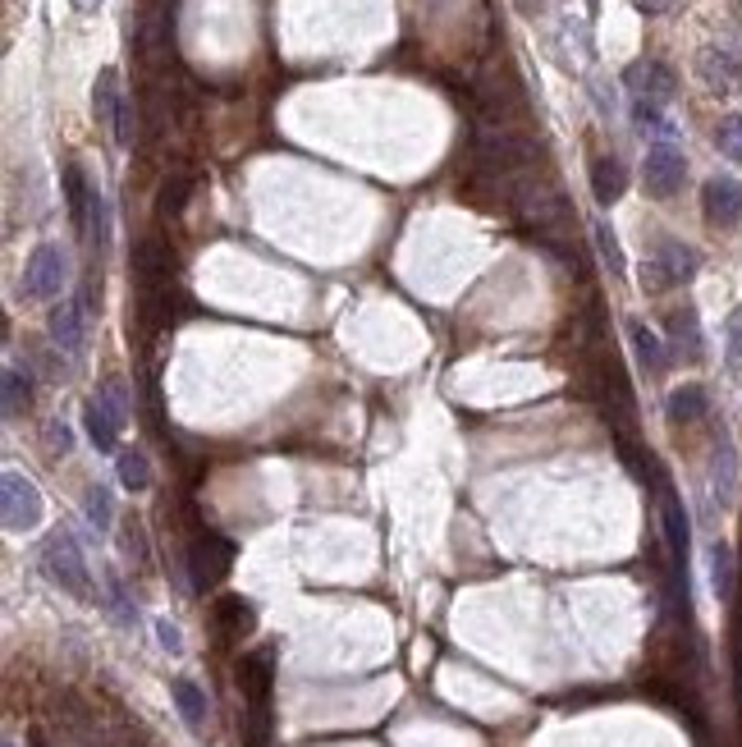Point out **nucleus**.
<instances>
[{"label":"nucleus","instance_id":"1","mask_svg":"<svg viewBox=\"0 0 742 747\" xmlns=\"http://www.w3.org/2000/svg\"><path fill=\"white\" fill-rule=\"evenodd\" d=\"M472 161L486 174L509 179V174H518L536 161V143L527 134H514V128H481L477 143H472Z\"/></svg>","mask_w":742,"mask_h":747},{"label":"nucleus","instance_id":"2","mask_svg":"<svg viewBox=\"0 0 742 747\" xmlns=\"http://www.w3.org/2000/svg\"><path fill=\"white\" fill-rule=\"evenodd\" d=\"M42 574L56 587H65L69 597H88V564H83L79 541H73L69 532H56L42 546Z\"/></svg>","mask_w":742,"mask_h":747},{"label":"nucleus","instance_id":"3","mask_svg":"<svg viewBox=\"0 0 742 747\" xmlns=\"http://www.w3.org/2000/svg\"><path fill=\"white\" fill-rule=\"evenodd\" d=\"M697 267H701V257L687 248V244H678V239H660L655 252H651V262H647V271H642V285H647V290L687 285V280L697 275Z\"/></svg>","mask_w":742,"mask_h":747},{"label":"nucleus","instance_id":"4","mask_svg":"<svg viewBox=\"0 0 742 747\" xmlns=\"http://www.w3.org/2000/svg\"><path fill=\"white\" fill-rule=\"evenodd\" d=\"M60 285H65V252L56 244H37L33 257H28V267H23L19 294L28 303H46V298L60 294Z\"/></svg>","mask_w":742,"mask_h":747},{"label":"nucleus","instance_id":"5","mask_svg":"<svg viewBox=\"0 0 742 747\" xmlns=\"http://www.w3.org/2000/svg\"><path fill=\"white\" fill-rule=\"evenodd\" d=\"M229 559H235V546L220 536V532H197L193 546H189V574H193V587H212L225 578Z\"/></svg>","mask_w":742,"mask_h":747},{"label":"nucleus","instance_id":"6","mask_svg":"<svg viewBox=\"0 0 742 747\" xmlns=\"http://www.w3.org/2000/svg\"><path fill=\"white\" fill-rule=\"evenodd\" d=\"M0 491H5V528L10 532H33L42 523V491L23 473H5Z\"/></svg>","mask_w":742,"mask_h":747},{"label":"nucleus","instance_id":"7","mask_svg":"<svg viewBox=\"0 0 742 747\" xmlns=\"http://www.w3.org/2000/svg\"><path fill=\"white\" fill-rule=\"evenodd\" d=\"M683 179H687V161H683V151H678V147L660 143V147H651V151H647L642 184H647V193H651V197H674V193L683 189Z\"/></svg>","mask_w":742,"mask_h":747},{"label":"nucleus","instance_id":"8","mask_svg":"<svg viewBox=\"0 0 742 747\" xmlns=\"http://www.w3.org/2000/svg\"><path fill=\"white\" fill-rule=\"evenodd\" d=\"M134 280H138V290L174 285V252H170L165 239L142 235V239L134 244Z\"/></svg>","mask_w":742,"mask_h":747},{"label":"nucleus","instance_id":"9","mask_svg":"<svg viewBox=\"0 0 742 747\" xmlns=\"http://www.w3.org/2000/svg\"><path fill=\"white\" fill-rule=\"evenodd\" d=\"M271 683H275V652H248L239 660V692L248 706H271Z\"/></svg>","mask_w":742,"mask_h":747},{"label":"nucleus","instance_id":"10","mask_svg":"<svg viewBox=\"0 0 742 747\" xmlns=\"http://www.w3.org/2000/svg\"><path fill=\"white\" fill-rule=\"evenodd\" d=\"M624 83H628L637 97H642V101H670L674 88H678L674 69L664 65V60H632V65L624 69Z\"/></svg>","mask_w":742,"mask_h":747},{"label":"nucleus","instance_id":"11","mask_svg":"<svg viewBox=\"0 0 742 747\" xmlns=\"http://www.w3.org/2000/svg\"><path fill=\"white\" fill-rule=\"evenodd\" d=\"M212 624H216L220 642H243L252 629H258V610H252V601L235 597V591H225V597L212 605Z\"/></svg>","mask_w":742,"mask_h":747},{"label":"nucleus","instance_id":"12","mask_svg":"<svg viewBox=\"0 0 742 747\" xmlns=\"http://www.w3.org/2000/svg\"><path fill=\"white\" fill-rule=\"evenodd\" d=\"M701 207H706V220L710 225H720V229H729V225H738L742 220V184L738 179H710V184L701 189Z\"/></svg>","mask_w":742,"mask_h":747},{"label":"nucleus","instance_id":"13","mask_svg":"<svg viewBox=\"0 0 742 747\" xmlns=\"http://www.w3.org/2000/svg\"><path fill=\"white\" fill-rule=\"evenodd\" d=\"M179 285H161V290H138V326L142 330H170L179 321Z\"/></svg>","mask_w":742,"mask_h":747},{"label":"nucleus","instance_id":"14","mask_svg":"<svg viewBox=\"0 0 742 747\" xmlns=\"http://www.w3.org/2000/svg\"><path fill=\"white\" fill-rule=\"evenodd\" d=\"M60 184H65V207H69V220H73V229H88L96 189L88 184L83 166H79V161H65V170H60Z\"/></svg>","mask_w":742,"mask_h":747},{"label":"nucleus","instance_id":"15","mask_svg":"<svg viewBox=\"0 0 742 747\" xmlns=\"http://www.w3.org/2000/svg\"><path fill=\"white\" fill-rule=\"evenodd\" d=\"M660 509H664V541H670V555H674V569H687V513L678 505V496L670 486H660Z\"/></svg>","mask_w":742,"mask_h":747},{"label":"nucleus","instance_id":"16","mask_svg":"<svg viewBox=\"0 0 742 747\" xmlns=\"http://www.w3.org/2000/svg\"><path fill=\"white\" fill-rule=\"evenodd\" d=\"M701 79L715 92H733V88H742V65L729 56V50L710 46V50H701Z\"/></svg>","mask_w":742,"mask_h":747},{"label":"nucleus","instance_id":"17","mask_svg":"<svg viewBox=\"0 0 742 747\" xmlns=\"http://www.w3.org/2000/svg\"><path fill=\"white\" fill-rule=\"evenodd\" d=\"M624 189H628V170H624V161H614V157H596V161H592V193H596L601 207H609V202H619V197H624Z\"/></svg>","mask_w":742,"mask_h":747},{"label":"nucleus","instance_id":"18","mask_svg":"<svg viewBox=\"0 0 742 747\" xmlns=\"http://www.w3.org/2000/svg\"><path fill=\"white\" fill-rule=\"evenodd\" d=\"M50 340L60 344V353L83 349V303H65L50 313Z\"/></svg>","mask_w":742,"mask_h":747},{"label":"nucleus","instance_id":"19","mask_svg":"<svg viewBox=\"0 0 742 747\" xmlns=\"http://www.w3.org/2000/svg\"><path fill=\"white\" fill-rule=\"evenodd\" d=\"M664 414H670V422L687 427V422H701L710 414V395L706 385H678V391L670 395V404H664Z\"/></svg>","mask_w":742,"mask_h":747},{"label":"nucleus","instance_id":"20","mask_svg":"<svg viewBox=\"0 0 742 747\" xmlns=\"http://www.w3.org/2000/svg\"><path fill=\"white\" fill-rule=\"evenodd\" d=\"M170 692H174V706H179V715H184V725L193 734L207 729V692H202L193 679H174Z\"/></svg>","mask_w":742,"mask_h":747},{"label":"nucleus","instance_id":"21","mask_svg":"<svg viewBox=\"0 0 742 747\" xmlns=\"http://www.w3.org/2000/svg\"><path fill=\"white\" fill-rule=\"evenodd\" d=\"M119 106H124V97H119V73H115V69H101V73H96V92H92V111H96L101 124L111 128V134H115Z\"/></svg>","mask_w":742,"mask_h":747},{"label":"nucleus","instance_id":"22","mask_svg":"<svg viewBox=\"0 0 742 747\" xmlns=\"http://www.w3.org/2000/svg\"><path fill=\"white\" fill-rule=\"evenodd\" d=\"M632 344H637V358H642V367L651 372V376H660L664 367H670V353H664V340L651 330V326H642V321H632Z\"/></svg>","mask_w":742,"mask_h":747},{"label":"nucleus","instance_id":"23","mask_svg":"<svg viewBox=\"0 0 742 747\" xmlns=\"http://www.w3.org/2000/svg\"><path fill=\"white\" fill-rule=\"evenodd\" d=\"M189 197H193V174H165L161 189H157V212L161 216H179L189 207Z\"/></svg>","mask_w":742,"mask_h":747},{"label":"nucleus","instance_id":"24","mask_svg":"<svg viewBox=\"0 0 742 747\" xmlns=\"http://www.w3.org/2000/svg\"><path fill=\"white\" fill-rule=\"evenodd\" d=\"M670 340L683 349V358H701V326H697V313H670Z\"/></svg>","mask_w":742,"mask_h":747},{"label":"nucleus","instance_id":"25","mask_svg":"<svg viewBox=\"0 0 742 747\" xmlns=\"http://www.w3.org/2000/svg\"><path fill=\"white\" fill-rule=\"evenodd\" d=\"M28 408H33V376L10 367L5 372V418H19V414H28Z\"/></svg>","mask_w":742,"mask_h":747},{"label":"nucleus","instance_id":"26","mask_svg":"<svg viewBox=\"0 0 742 747\" xmlns=\"http://www.w3.org/2000/svg\"><path fill=\"white\" fill-rule=\"evenodd\" d=\"M96 404H101V414H106L115 427H124V418H129V391H124V381H106L96 391Z\"/></svg>","mask_w":742,"mask_h":747},{"label":"nucleus","instance_id":"27","mask_svg":"<svg viewBox=\"0 0 742 747\" xmlns=\"http://www.w3.org/2000/svg\"><path fill=\"white\" fill-rule=\"evenodd\" d=\"M115 468H119V482L129 486V491H147V486H151V468H147V459L138 450H119Z\"/></svg>","mask_w":742,"mask_h":747},{"label":"nucleus","instance_id":"28","mask_svg":"<svg viewBox=\"0 0 742 747\" xmlns=\"http://www.w3.org/2000/svg\"><path fill=\"white\" fill-rule=\"evenodd\" d=\"M83 422H88V435H92V445H96V450H115V431H119V427H115L106 414H101V404H96V399L88 404Z\"/></svg>","mask_w":742,"mask_h":747},{"label":"nucleus","instance_id":"29","mask_svg":"<svg viewBox=\"0 0 742 747\" xmlns=\"http://www.w3.org/2000/svg\"><path fill=\"white\" fill-rule=\"evenodd\" d=\"M715 147H720L729 161H742V115L720 120V128H715Z\"/></svg>","mask_w":742,"mask_h":747},{"label":"nucleus","instance_id":"30","mask_svg":"<svg viewBox=\"0 0 742 747\" xmlns=\"http://www.w3.org/2000/svg\"><path fill=\"white\" fill-rule=\"evenodd\" d=\"M710 569H715V591H720V597L729 601V597H733V582H738V574H733V551H729V546H715Z\"/></svg>","mask_w":742,"mask_h":747},{"label":"nucleus","instance_id":"31","mask_svg":"<svg viewBox=\"0 0 742 747\" xmlns=\"http://www.w3.org/2000/svg\"><path fill=\"white\" fill-rule=\"evenodd\" d=\"M83 509H88V519L106 532L111 528V491L106 486H88V496H83Z\"/></svg>","mask_w":742,"mask_h":747},{"label":"nucleus","instance_id":"32","mask_svg":"<svg viewBox=\"0 0 742 747\" xmlns=\"http://www.w3.org/2000/svg\"><path fill=\"white\" fill-rule=\"evenodd\" d=\"M596 244H601V257L609 262L614 275H624V252H619V239H614L609 225H596Z\"/></svg>","mask_w":742,"mask_h":747},{"label":"nucleus","instance_id":"33","mask_svg":"<svg viewBox=\"0 0 742 747\" xmlns=\"http://www.w3.org/2000/svg\"><path fill=\"white\" fill-rule=\"evenodd\" d=\"M724 335H729V358H733V363H742V307H733V313H729Z\"/></svg>","mask_w":742,"mask_h":747},{"label":"nucleus","instance_id":"34","mask_svg":"<svg viewBox=\"0 0 742 747\" xmlns=\"http://www.w3.org/2000/svg\"><path fill=\"white\" fill-rule=\"evenodd\" d=\"M157 637H161L165 652H184V637H179V629L170 620H157Z\"/></svg>","mask_w":742,"mask_h":747},{"label":"nucleus","instance_id":"35","mask_svg":"<svg viewBox=\"0 0 742 747\" xmlns=\"http://www.w3.org/2000/svg\"><path fill=\"white\" fill-rule=\"evenodd\" d=\"M124 546H129V555L147 559V541H142V528H138V523H129V528H124Z\"/></svg>","mask_w":742,"mask_h":747},{"label":"nucleus","instance_id":"36","mask_svg":"<svg viewBox=\"0 0 742 747\" xmlns=\"http://www.w3.org/2000/svg\"><path fill=\"white\" fill-rule=\"evenodd\" d=\"M632 5L642 10V14H670V10L678 5V0H632Z\"/></svg>","mask_w":742,"mask_h":747},{"label":"nucleus","instance_id":"37","mask_svg":"<svg viewBox=\"0 0 742 747\" xmlns=\"http://www.w3.org/2000/svg\"><path fill=\"white\" fill-rule=\"evenodd\" d=\"M50 445H56V450H69V431H65V422H56V431H50Z\"/></svg>","mask_w":742,"mask_h":747},{"label":"nucleus","instance_id":"38","mask_svg":"<svg viewBox=\"0 0 742 747\" xmlns=\"http://www.w3.org/2000/svg\"><path fill=\"white\" fill-rule=\"evenodd\" d=\"M101 5V0H73V10H83V14H92Z\"/></svg>","mask_w":742,"mask_h":747}]
</instances>
